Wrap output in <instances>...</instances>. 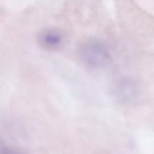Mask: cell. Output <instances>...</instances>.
Here are the masks:
<instances>
[{
	"label": "cell",
	"mask_w": 154,
	"mask_h": 154,
	"mask_svg": "<svg viewBox=\"0 0 154 154\" xmlns=\"http://www.w3.org/2000/svg\"><path fill=\"white\" fill-rule=\"evenodd\" d=\"M0 154H20L18 152L14 151V150H12L10 148H3L1 151H0Z\"/></svg>",
	"instance_id": "cell-4"
},
{
	"label": "cell",
	"mask_w": 154,
	"mask_h": 154,
	"mask_svg": "<svg viewBox=\"0 0 154 154\" xmlns=\"http://www.w3.org/2000/svg\"><path fill=\"white\" fill-rule=\"evenodd\" d=\"M116 96L123 101L132 100L136 94V86L132 80L124 78L119 80L115 87Z\"/></svg>",
	"instance_id": "cell-3"
},
{
	"label": "cell",
	"mask_w": 154,
	"mask_h": 154,
	"mask_svg": "<svg viewBox=\"0 0 154 154\" xmlns=\"http://www.w3.org/2000/svg\"><path fill=\"white\" fill-rule=\"evenodd\" d=\"M79 54L82 64L92 70L102 69L111 61L108 46L98 40H89L83 44Z\"/></svg>",
	"instance_id": "cell-1"
},
{
	"label": "cell",
	"mask_w": 154,
	"mask_h": 154,
	"mask_svg": "<svg viewBox=\"0 0 154 154\" xmlns=\"http://www.w3.org/2000/svg\"><path fill=\"white\" fill-rule=\"evenodd\" d=\"M63 42L62 34L55 29H46L39 34V44L47 50L59 48Z\"/></svg>",
	"instance_id": "cell-2"
}]
</instances>
